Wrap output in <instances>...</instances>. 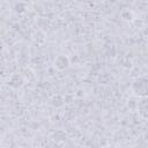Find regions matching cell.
Wrapping results in <instances>:
<instances>
[{
    "mask_svg": "<svg viewBox=\"0 0 148 148\" xmlns=\"http://www.w3.org/2000/svg\"><path fill=\"white\" fill-rule=\"evenodd\" d=\"M132 90L135 95L140 97H148V79L147 77H138L134 80L132 84Z\"/></svg>",
    "mask_w": 148,
    "mask_h": 148,
    "instance_id": "obj_1",
    "label": "cell"
},
{
    "mask_svg": "<svg viewBox=\"0 0 148 148\" xmlns=\"http://www.w3.org/2000/svg\"><path fill=\"white\" fill-rule=\"evenodd\" d=\"M138 109H139V113L143 118L148 119V97H145L141 99V102L138 105Z\"/></svg>",
    "mask_w": 148,
    "mask_h": 148,
    "instance_id": "obj_2",
    "label": "cell"
},
{
    "mask_svg": "<svg viewBox=\"0 0 148 148\" xmlns=\"http://www.w3.org/2000/svg\"><path fill=\"white\" fill-rule=\"evenodd\" d=\"M68 59H67V57H65V56H58L57 58H56V60H54V66L57 67V68H59V69H64V68H66L67 66H68Z\"/></svg>",
    "mask_w": 148,
    "mask_h": 148,
    "instance_id": "obj_3",
    "label": "cell"
}]
</instances>
